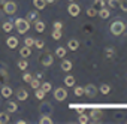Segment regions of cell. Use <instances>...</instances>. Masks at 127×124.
<instances>
[{
    "label": "cell",
    "mask_w": 127,
    "mask_h": 124,
    "mask_svg": "<svg viewBox=\"0 0 127 124\" xmlns=\"http://www.w3.org/2000/svg\"><path fill=\"white\" fill-rule=\"evenodd\" d=\"M97 15H99L100 18H103V20H108V18L111 17V12H109V9H106V8H102V9L97 12Z\"/></svg>",
    "instance_id": "cell-17"
},
{
    "label": "cell",
    "mask_w": 127,
    "mask_h": 124,
    "mask_svg": "<svg viewBox=\"0 0 127 124\" xmlns=\"http://www.w3.org/2000/svg\"><path fill=\"white\" fill-rule=\"evenodd\" d=\"M64 84H66V87H73V85H75V78H73L72 75L66 76V78H64Z\"/></svg>",
    "instance_id": "cell-24"
},
{
    "label": "cell",
    "mask_w": 127,
    "mask_h": 124,
    "mask_svg": "<svg viewBox=\"0 0 127 124\" xmlns=\"http://www.w3.org/2000/svg\"><path fill=\"white\" fill-rule=\"evenodd\" d=\"M52 61H54V57H52V54H49V52H45V54L40 57V63H42V66H45V67H49V66L52 64Z\"/></svg>",
    "instance_id": "cell-6"
},
{
    "label": "cell",
    "mask_w": 127,
    "mask_h": 124,
    "mask_svg": "<svg viewBox=\"0 0 127 124\" xmlns=\"http://www.w3.org/2000/svg\"><path fill=\"white\" fill-rule=\"evenodd\" d=\"M6 45H8L9 49L18 48V37H17V36H9V37L6 39Z\"/></svg>",
    "instance_id": "cell-10"
},
{
    "label": "cell",
    "mask_w": 127,
    "mask_h": 124,
    "mask_svg": "<svg viewBox=\"0 0 127 124\" xmlns=\"http://www.w3.org/2000/svg\"><path fill=\"white\" fill-rule=\"evenodd\" d=\"M9 79V75H8V67L6 64L0 63V85H5Z\"/></svg>",
    "instance_id": "cell-3"
},
{
    "label": "cell",
    "mask_w": 127,
    "mask_h": 124,
    "mask_svg": "<svg viewBox=\"0 0 127 124\" xmlns=\"http://www.w3.org/2000/svg\"><path fill=\"white\" fill-rule=\"evenodd\" d=\"M34 46H36L37 49H42V48L45 46V42H43L42 39H37V40H34Z\"/></svg>",
    "instance_id": "cell-38"
},
{
    "label": "cell",
    "mask_w": 127,
    "mask_h": 124,
    "mask_svg": "<svg viewBox=\"0 0 127 124\" xmlns=\"http://www.w3.org/2000/svg\"><path fill=\"white\" fill-rule=\"evenodd\" d=\"M84 94H87L88 97H94V96L97 94V88H96V85H93V84L85 85V87H84Z\"/></svg>",
    "instance_id": "cell-9"
},
{
    "label": "cell",
    "mask_w": 127,
    "mask_h": 124,
    "mask_svg": "<svg viewBox=\"0 0 127 124\" xmlns=\"http://www.w3.org/2000/svg\"><path fill=\"white\" fill-rule=\"evenodd\" d=\"M24 43H26V46H33L34 45V39L33 37H26V40H24Z\"/></svg>",
    "instance_id": "cell-39"
},
{
    "label": "cell",
    "mask_w": 127,
    "mask_h": 124,
    "mask_svg": "<svg viewBox=\"0 0 127 124\" xmlns=\"http://www.w3.org/2000/svg\"><path fill=\"white\" fill-rule=\"evenodd\" d=\"M52 39L54 40H60L61 39V30H52Z\"/></svg>",
    "instance_id": "cell-32"
},
{
    "label": "cell",
    "mask_w": 127,
    "mask_h": 124,
    "mask_svg": "<svg viewBox=\"0 0 127 124\" xmlns=\"http://www.w3.org/2000/svg\"><path fill=\"white\" fill-rule=\"evenodd\" d=\"M120 8H121V11L127 12V0H120Z\"/></svg>",
    "instance_id": "cell-40"
},
{
    "label": "cell",
    "mask_w": 127,
    "mask_h": 124,
    "mask_svg": "<svg viewBox=\"0 0 127 124\" xmlns=\"http://www.w3.org/2000/svg\"><path fill=\"white\" fill-rule=\"evenodd\" d=\"M109 91H111V85H108V84H102V87H100V93H102V94H109Z\"/></svg>",
    "instance_id": "cell-31"
},
{
    "label": "cell",
    "mask_w": 127,
    "mask_h": 124,
    "mask_svg": "<svg viewBox=\"0 0 127 124\" xmlns=\"http://www.w3.org/2000/svg\"><path fill=\"white\" fill-rule=\"evenodd\" d=\"M73 87H75V85H73ZM73 93H75V96L79 97V96L84 94V88H82V87H75V88H73Z\"/></svg>",
    "instance_id": "cell-34"
},
{
    "label": "cell",
    "mask_w": 127,
    "mask_h": 124,
    "mask_svg": "<svg viewBox=\"0 0 127 124\" xmlns=\"http://www.w3.org/2000/svg\"><path fill=\"white\" fill-rule=\"evenodd\" d=\"M32 78H33L32 73H24V75H23V81H24V82H30Z\"/></svg>",
    "instance_id": "cell-41"
},
{
    "label": "cell",
    "mask_w": 127,
    "mask_h": 124,
    "mask_svg": "<svg viewBox=\"0 0 127 124\" xmlns=\"http://www.w3.org/2000/svg\"><path fill=\"white\" fill-rule=\"evenodd\" d=\"M61 69L64 70V72H69L72 69V61L70 60H64V61H61Z\"/></svg>",
    "instance_id": "cell-21"
},
{
    "label": "cell",
    "mask_w": 127,
    "mask_h": 124,
    "mask_svg": "<svg viewBox=\"0 0 127 124\" xmlns=\"http://www.w3.org/2000/svg\"><path fill=\"white\" fill-rule=\"evenodd\" d=\"M2 96L3 97H11L12 96V88L8 85H2Z\"/></svg>",
    "instance_id": "cell-19"
},
{
    "label": "cell",
    "mask_w": 127,
    "mask_h": 124,
    "mask_svg": "<svg viewBox=\"0 0 127 124\" xmlns=\"http://www.w3.org/2000/svg\"><path fill=\"white\" fill-rule=\"evenodd\" d=\"M67 12L70 14V17H78V15L81 14V8H79V5H76V3H70L69 8H67Z\"/></svg>",
    "instance_id": "cell-8"
},
{
    "label": "cell",
    "mask_w": 127,
    "mask_h": 124,
    "mask_svg": "<svg viewBox=\"0 0 127 124\" xmlns=\"http://www.w3.org/2000/svg\"><path fill=\"white\" fill-rule=\"evenodd\" d=\"M88 120H90V117H88V115H85L84 112H82V114H79V117H78V123H79V124H87V123H88Z\"/></svg>",
    "instance_id": "cell-25"
},
{
    "label": "cell",
    "mask_w": 127,
    "mask_h": 124,
    "mask_svg": "<svg viewBox=\"0 0 127 124\" xmlns=\"http://www.w3.org/2000/svg\"><path fill=\"white\" fill-rule=\"evenodd\" d=\"M87 15H88L90 18H93V17L97 15V11H96L94 8H88V9H87Z\"/></svg>",
    "instance_id": "cell-36"
},
{
    "label": "cell",
    "mask_w": 127,
    "mask_h": 124,
    "mask_svg": "<svg viewBox=\"0 0 127 124\" xmlns=\"http://www.w3.org/2000/svg\"><path fill=\"white\" fill-rule=\"evenodd\" d=\"M26 20H27L29 23H32V21H36V20H37V12H36V11H30V12H27V15H26Z\"/></svg>",
    "instance_id": "cell-18"
},
{
    "label": "cell",
    "mask_w": 127,
    "mask_h": 124,
    "mask_svg": "<svg viewBox=\"0 0 127 124\" xmlns=\"http://www.w3.org/2000/svg\"><path fill=\"white\" fill-rule=\"evenodd\" d=\"M15 27H17L18 33L24 34V33L29 31V29H30V23H29L26 18H18V20H15Z\"/></svg>",
    "instance_id": "cell-2"
},
{
    "label": "cell",
    "mask_w": 127,
    "mask_h": 124,
    "mask_svg": "<svg viewBox=\"0 0 127 124\" xmlns=\"http://www.w3.org/2000/svg\"><path fill=\"white\" fill-rule=\"evenodd\" d=\"M30 87H32V88H34V90H36V88H39V87H40V79H37V78H36V79H33V78H32V81H30Z\"/></svg>",
    "instance_id": "cell-30"
},
{
    "label": "cell",
    "mask_w": 127,
    "mask_h": 124,
    "mask_svg": "<svg viewBox=\"0 0 127 124\" xmlns=\"http://www.w3.org/2000/svg\"><path fill=\"white\" fill-rule=\"evenodd\" d=\"M40 88H42V90H43L45 93H49V91L52 90V85H51L49 82H43V84L40 85Z\"/></svg>",
    "instance_id": "cell-33"
},
{
    "label": "cell",
    "mask_w": 127,
    "mask_h": 124,
    "mask_svg": "<svg viewBox=\"0 0 127 124\" xmlns=\"http://www.w3.org/2000/svg\"><path fill=\"white\" fill-rule=\"evenodd\" d=\"M94 2H96L97 5H102V8H103V5H105V0H94Z\"/></svg>",
    "instance_id": "cell-44"
},
{
    "label": "cell",
    "mask_w": 127,
    "mask_h": 124,
    "mask_svg": "<svg viewBox=\"0 0 127 124\" xmlns=\"http://www.w3.org/2000/svg\"><path fill=\"white\" fill-rule=\"evenodd\" d=\"M102 117H103L102 109H93V111L90 112V118H91L93 121H99V120H102Z\"/></svg>",
    "instance_id": "cell-11"
},
{
    "label": "cell",
    "mask_w": 127,
    "mask_h": 124,
    "mask_svg": "<svg viewBox=\"0 0 127 124\" xmlns=\"http://www.w3.org/2000/svg\"><path fill=\"white\" fill-rule=\"evenodd\" d=\"M67 48H69L70 51H76V49L79 48V42H78V39H70L69 43H67Z\"/></svg>",
    "instance_id": "cell-15"
},
{
    "label": "cell",
    "mask_w": 127,
    "mask_h": 124,
    "mask_svg": "<svg viewBox=\"0 0 127 124\" xmlns=\"http://www.w3.org/2000/svg\"><path fill=\"white\" fill-rule=\"evenodd\" d=\"M33 5H34V8L37 11H42V9H45L46 2H45V0H33Z\"/></svg>",
    "instance_id": "cell-16"
},
{
    "label": "cell",
    "mask_w": 127,
    "mask_h": 124,
    "mask_svg": "<svg viewBox=\"0 0 127 124\" xmlns=\"http://www.w3.org/2000/svg\"><path fill=\"white\" fill-rule=\"evenodd\" d=\"M34 30H36L37 33H43V31H45V23L40 21V20H36V21H34Z\"/></svg>",
    "instance_id": "cell-12"
},
{
    "label": "cell",
    "mask_w": 127,
    "mask_h": 124,
    "mask_svg": "<svg viewBox=\"0 0 127 124\" xmlns=\"http://www.w3.org/2000/svg\"><path fill=\"white\" fill-rule=\"evenodd\" d=\"M45 2H46V3H54L55 0H45Z\"/></svg>",
    "instance_id": "cell-47"
},
{
    "label": "cell",
    "mask_w": 127,
    "mask_h": 124,
    "mask_svg": "<svg viewBox=\"0 0 127 124\" xmlns=\"http://www.w3.org/2000/svg\"><path fill=\"white\" fill-rule=\"evenodd\" d=\"M84 109H85V106H82V105H81V106H78V108H76V112H78V114H82V112H84Z\"/></svg>",
    "instance_id": "cell-43"
},
{
    "label": "cell",
    "mask_w": 127,
    "mask_h": 124,
    "mask_svg": "<svg viewBox=\"0 0 127 124\" xmlns=\"http://www.w3.org/2000/svg\"><path fill=\"white\" fill-rule=\"evenodd\" d=\"M40 124H52V120H51V115H42L40 117Z\"/></svg>",
    "instance_id": "cell-27"
},
{
    "label": "cell",
    "mask_w": 127,
    "mask_h": 124,
    "mask_svg": "<svg viewBox=\"0 0 127 124\" xmlns=\"http://www.w3.org/2000/svg\"><path fill=\"white\" fill-rule=\"evenodd\" d=\"M54 97H55L57 102H63V100L67 97V91H66V88H57V90L54 91Z\"/></svg>",
    "instance_id": "cell-7"
},
{
    "label": "cell",
    "mask_w": 127,
    "mask_h": 124,
    "mask_svg": "<svg viewBox=\"0 0 127 124\" xmlns=\"http://www.w3.org/2000/svg\"><path fill=\"white\" fill-rule=\"evenodd\" d=\"M118 3H120V0H108V5L111 9H115L118 6Z\"/></svg>",
    "instance_id": "cell-35"
},
{
    "label": "cell",
    "mask_w": 127,
    "mask_h": 124,
    "mask_svg": "<svg viewBox=\"0 0 127 124\" xmlns=\"http://www.w3.org/2000/svg\"><path fill=\"white\" fill-rule=\"evenodd\" d=\"M17 3L15 2H6L5 5H3V11H5V14H8V15H14L15 12H17Z\"/></svg>",
    "instance_id": "cell-4"
},
{
    "label": "cell",
    "mask_w": 127,
    "mask_h": 124,
    "mask_svg": "<svg viewBox=\"0 0 127 124\" xmlns=\"http://www.w3.org/2000/svg\"><path fill=\"white\" fill-rule=\"evenodd\" d=\"M6 111H8V112H15V111H18V105H17L15 102H9V103L6 105Z\"/></svg>",
    "instance_id": "cell-23"
},
{
    "label": "cell",
    "mask_w": 127,
    "mask_h": 124,
    "mask_svg": "<svg viewBox=\"0 0 127 124\" xmlns=\"http://www.w3.org/2000/svg\"><path fill=\"white\" fill-rule=\"evenodd\" d=\"M109 30H111V33H112L114 36H121V34L124 33V30H126V24H124L123 21L117 20V21H114V23L111 24Z\"/></svg>",
    "instance_id": "cell-1"
},
{
    "label": "cell",
    "mask_w": 127,
    "mask_h": 124,
    "mask_svg": "<svg viewBox=\"0 0 127 124\" xmlns=\"http://www.w3.org/2000/svg\"><path fill=\"white\" fill-rule=\"evenodd\" d=\"M17 97H18V100H21V102L27 100V97H29V93H27V90H24V88H20V90L17 91Z\"/></svg>",
    "instance_id": "cell-14"
},
{
    "label": "cell",
    "mask_w": 127,
    "mask_h": 124,
    "mask_svg": "<svg viewBox=\"0 0 127 124\" xmlns=\"http://www.w3.org/2000/svg\"><path fill=\"white\" fill-rule=\"evenodd\" d=\"M45 91L42 90V88H36V93H34V96H36V99H39V100H43L45 99Z\"/></svg>",
    "instance_id": "cell-26"
},
{
    "label": "cell",
    "mask_w": 127,
    "mask_h": 124,
    "mask_svg": "<svg viewBox=\"0 0 127 124\" xmlns=\"http://www.w3.org/2000/svg\"><path fill=\"white\" fill-rule=\"evenodd\" d=\"M14 29V26H12V23H9V21H6V23H3V30L5 31H11Z\"/></svg>",
    "instance_id": "cell-37"
},
{
    "label": "cell",
    "mask_w": 127,
    "mask_h": 124,
    "mask_svg": "<svg viewBox=\"0 0 127 124\" xmlns=\"http://www.w3.org/2000/svg\"><path fill=\"white\" fill-rule=\"evenodd\" d=\"M27 66H29V61H26V58H23V60H20V61H18V69L26 70V69H27Z\"/></svg>",
    "instance_id": "cell-28"
},
{
    "label": "cell",
    "mask_w": 127,
    "mask_h": 124,
    "mask_svg": "<svg viewBox=\"0 0 127 124\" xmlns=\"http://www.w3.org/2000/svg\"><path fill=\"white\" fill-rule=\"evenodd\" d=\"M69 2H73V0H69Z\"/></svg>",
    "instance_id": "cell-48"
},
{
    "label": "cell",
    "mask_w": 127,
    "mask_h": 124,
    "mask_svg": "<svg viewBox=\"0 0 127 124\" xmlns=\"http://www.w3.org/2000/svg\"><path fill=\"white\" fill-rule=\"evenodd\" d=\"M105 55H106V58H108V60H111V58H114V57H115V51H114L112 48H106Z\"/></svg>",
    "instance_id": "cell-29"
},
{
    "label": "cell",
    "mask_w": 127,
    "mask_h": 124,
    "mask_svg": "<svg viewBox=\"0 0 127 124\" xmlns=\"http://www.w3.org/2000/svg\"><path fill=\"white\" fill-rule=\"evenodd\" d=\"M39 109H40V114H42V115H51V114L54 112L52 105L48 103V102H42V105L39 106Z\"/></svg>",
    "instance_id": "cell-5"
},
{
    "label": "cell",
    "mask_w": 127,
    "mask_h": 124,
    "mask_svg": "<svg viewBox=\"0 0 127 124\" xmlns=\"http://www.w3.org/2000/svg\"><path fill=\"white\" fill-rule=\"evenodd\" d=\"M54 29H55V30H61V29H63V23L55 21V23H54Z\"/></svg>",
    "instance_id": "cell-42"
},
{
    "label": "cell",
    "mask_w": 127,
    "mask_h": 124,
    "mask_svg": "<svg viewBox=\"0 0 127 124\" xmlns=\"http://www.w3.org/2000/svg\"><path fill=\"white\" fill-rule=\"evenodd\" d=\"M66 52H67V49H66L64 46H58V48L55 49V55H57V57H60V58L66 57Z\"/></svg>",
    "instance_id": "cell-22"
},
{
    "label": "cell",
    "mask_w": 127,
    "mask_h": 124,
    "mask_svg": "<svg viewBox=\"0 0 127 124\" xmlns=\"http://www.w3.org/2000/svg\"><path fill=\"white\" fill-rule=\"evenodd\" d=\"M11 118H9V112H0V124H6L9 123Z\"/></svg>",
    "instance_id": "cell-20"
},
{
    "label": "cell",
    "mask_w": 127,
    "mask_h": 124,
    "mask_svg": "<svg viewBox=\"0 0 127 124\" xmlns=\"http://www.w3.org/2000/svg\"><path fill=\"white\" fill-rule=\"evenodd\" d=\"M42 76H43V73H37V75H36L37 79H42Z\"/></svg>",
    "instance_id": "cell-46"
},
{
    "label": "cell",
    "mask_w": 127,
    "mask_h": 124,
    "mask_svg": "<svg viewBox=\"0 0 127 124\" xmlns=\"http://www.w3.org/2000/svg\"><path fill=\"white\" fill-rule=\"evenodd\" d=\"M20 55H21L23 58H27V57H30V55H32V48L24 45V46L20 49Z\"/></svg>",
    "instance_id": "cell-13"
},
{
    "label": "cell",
    "mask_w": 127,
    "mask_h": 124,
    "mask_svg": "<svg viewBox=\"0 0 127 124\" xmlns=\"http://www.w3.org/2000/svg\"><path fill=\"white\" fill-rule=\"evenodd\" d=\"M6 3V0H0V9H3V5Z\"/></svg>",
    "instance_id": "cell-45"
}]
</instances>
